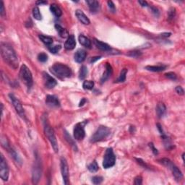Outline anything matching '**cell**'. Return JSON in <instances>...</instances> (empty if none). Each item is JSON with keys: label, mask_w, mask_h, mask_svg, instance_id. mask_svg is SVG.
Wrapping results in <instances>:
<instances>
[{"label": "cell", "mask_w": 185, "mask_h": 185, "mask_svg": "<svg viewBox=\"0 0 185 185\" xmlns=\"http://www.w3.org/2000/svg\"><path fill=\"white\" fill-rule=\"evenodd\" d=\"M1 55L3 60L13 69H17L18 67V57L16 52L10 45L6 43L1 44Z\"/></svg>", "instance_id": "cell-1"}, {"label": "cell", "mask_w": 185, "mask_h": 185, "mask_svg": "<svg viewBox=\"0 0 185 185\" xmlns=\"http://www.w3.org/2000/svg\"><path fill=\"white\" fill-rule=\"evenodd\" d=\"M50 71L53 75L62 79L68 78L72 74L70 67L62 63H55L50 67Z\"/></svg>", "instance_id": "cell-2"}, {"label": "cell", "mask_w": 185, "mask_h": 185, "mask_svg": "<svg viewBox=\"0 0 185 185\" xmlns=\"http://www.w3.org/2000/svg\"><path fill=\"white\" fill-rule=\"evenodd\" d=\"M44 132L46 134V137L48 138L50 143H51V146H52L53 150H54L55 153H57L59 151V146L57 140H56V136H55L54 132H53V129L51 128L50 124L48 122L47 119H44Z\"/></svg>", "instance_id": "cell-3"}, {"label": "cell", "mask_w": 185, "mask_h": 185, "mask_svg": "<svg viewBox=\"0 0 185 185\" xmlns=\"http://www.w3.org/2000/svg\"><path fill=\"white\" fill-rule=\"evenodd\" d=\"M110 134L111 130L109 128L106 127V126L101 125L98 128L97 130L91 136L90 140L93 143L103 141L106 140L110 135Z\"/></svg>", "instance_id": "cell-4"}, {"label": "cell", "mask_w": 185, "mask_h": 185, "mask_svg": "<svg viewBox=\"0 0 185 185\" xmlns=\"http://www.w3.org/2000/svg\"><path fill=\"white\" fill-rule=\"evenodd\" d=\"M20 78L24 84L27 86L28 90H30L32 88L33 84V75L31 73L30 69L27 67L25 65H22L20 70Z\"/></svg>", "instance_id": "cell-5"}, {"label": "cell", "mask_w": 185, "mask_h": 185, "mask_svg": "<svg viewBox=\"0 0 185 185\" xmlns=\"http://www.w3.org/2000/svg\"><path fill=\"white\" fill-rule=\"evenodd\" d=\"M160 163L163 164V166L169 168L172 171L173 176H174L175 179L177 181H181L183 179V174L179 169L174 164L170 159L169 158H162L158 160Z\"/></svg>", "instance_id": "cell-6"}, {"label": "cell", "mask_w": 185, "mask_h": 185, "mask_svg": "<svg viewBox=\"0 0 185 185\" xmlns=\"http://www.w3.org/2000/svg\"><path fill=\"white\" fill-rule=\"evenodd\" d=\"M116 163V156L111 148H107L103 160V166L104 169L113 167Z\"/></svg>", "instance_id": "cell-7"}, {"label": "cell", "mask_w": 185, "mask_h": 185, "mask_svg": "<svg viewBox=\"0 0 185 185\" xmlns=\"http://www.w3.org/2000/svg\"><path fill=\"white\" fill-rule=\"evenodd\" d=\"M9 97L10 98V101H11L12 103H13L14 108H15V109L16 110L17 113H18L19 116H20V117H22V119H25V111H24V108L23 107H22V105L21 102L20 101V100H19L17 97H15V96H14L13 94H12V93L9 94Z\"/></svg>", "instance_id": "cell-8"}, {"label": "cell", "mask_w": 185, "mask_h": 185, "mask_svg": "<svg viewBox=\"0 0 185 185\" xmlns=\"http://www.w3.org/2000/svg\"><path fill=\"white\" fill-rule=\"evenodd\" d=\"M32 174V180L33 184H37L39 182L41 176V160L39 157H36V159L34 163L33 168Z\"/></svg>", "instance_id": "cell-9"}, {"label": "cell", "mask_w": 185, "mask_h": 185, "mask_svg": "<svg viewBox=\"0 0 185 185\" xmlns=\"http://www.w3.org/2000/svg\"><path fill=\"white\" fill-rule=\"evenodd\" d=\"M60 168H61L62 176L63 178V181L65 184H70V176H69V167L67 160L62 157L60 160Z\"/></svg>", "instance_id": "cell-10"}, {"label": "cell", "mask_w": 185, "mask_h": 185, "mask_svg": "<svg viewBox=\"0 0 185 185\" xmlns=\"http://www.w3.org/2000/svg\"><path fill=\"white\" fill-rule=\"evenodd\" d=\"M85 122H79V123L76 124L74 127V137L77 140H82L85 136Z\"/></svg>", "instance_id": "cell-11"}, {"label": "cell", "mask_w": 185, "mask_h": 185, "mask_svg": "<svg viewBox=\"0 0 185 185\" xmlns=\"http://www.w3.org/2000/svg\"><path fill=\"white\" fill-rule=\"evenodd\" d=\"M9 167L4 155H1V162H0V176L3 181H7L9 178Z\"/></svg>", "instance_id": "cell-12"}, {"label": "cell", "mask_w": 185, "mask_h": 185, "mask_svg": "<svg viewBox=\"0 0 185 185\" xmlns=\"http://www.w3.org/2000/svg\"><path fill=\"white\" fill-rule=\"evenodd\" d=\"M43 79H44L45 87L48 89H52L57 85L56 79L45 72H43Z\"/></svg>", "instance_id": "cell-13"}, {"label": "cell", "mask_w": 185, "mask_h": 185, "mask_svg": "<svg viewBox=\"0 0 185 185\" xmlns=\"http://www.w3.org/2000/svg\"><path fill=\"white\" fill-rule=\"evenodd\" d=\"M46 103L50 107H59L60 102L58 98L53 95H47L46 97Z\"/></svg>", "instance_id": "cell-14"}, {"label": "cell", "mask_w": 185, "mask_h": 185, "mask_svg": "<svg viewBox=\"0 0 185 185\" xmlns=\"http://www.w3.org/2000/svg\"><path fill=\"white\" fill-rule=\"evenodd\" d=\"M86 3L88 4V7H89V10L91 13L96 14L100 10V4L98 1H96V0H87Z\"/></svg>", "instance_id": "cell-15"}, {"label": "cell", "mask_w": 185, "mask_h": 185, "mask_svg": "<svg viewBox=\"0 0 185 185\" xmlns=\"http://www.w3.org/2000/svg\"><path fill=\"white\" fill-rule=\"evenodd\" d=\"M75 15L77 17V18L78 19V20L81 23H82L83 25H89L91 23L89 18H88L85 15L83 12L80 10H77L75 12Z\"/></svg>", "instance_id": "cell-16"}, {"label": "cell", "mask_w": 185, "mask_h": 185, "mask_svg": "<svg viewBox=\"0 0 185 185\" xmlns=\"http://www.w3.org/2000/svg\"><path fill=\"white\" fill-rule=\"evenodd\" d=\"M86 56H87L86 51L84 49H79L75 52V55H74V59H75V61L77 63H82L85 59Z\"/></svg>", "instance_id": "cell-17"}, {"label": "cell", "mask_w": 185, "mask_h": 185, "mask_svg": "<svg viewBox=\"0 0 185 185\" xmlns=\"http://www.w3.org/2000/svg\"><path fill=\"white\" fill-rule=\"evenodd\" d=\"M76 46V41L75 38L73 35H70L68 36L67 41H65V48L68 51L74 49Z\"/></svg>", "instance_id": "cell-18"}, {"label": "cell", "mask_w": 185, "mask_h": 185, "mask_svg": "<svg viewBox=\"0 0 185 185\" xmlns=\"http://www.w3.org/2000/svg\"><path fill=\"white\" fill-rule=\"evenodd\" d=\"M93 43H94L95 46L98 48V49L101 50V51H109L111 49V46L108 44H107L106 43L103 42V41H99V40L94 39V41H93Z\"/></svg>", "instance_id": "cell-19"}, {"label": "cell", "mask_w": 185, "mask_h": 185, "mask_svg": "<svg viewBox=\"0 0 185 185\" xmlns=\"http://www.w3.org/2000/svg\"><path fill=\"white\" fill-rule=\"evenodd\" d=\"M166 107L165 104L162 103V102L158 103L156 106V114L158 118L163 117V116L166 114Z\"/></svg>", "instance_id": "cell-20"}, {"label": "cell", "mask_w": 185, "mask_h": 185, "mask_svg": "<svg viewBox=\"0 0 185 185\" xmlns=\"http://www.w3.org/2000/svg\"><path fill=\"white\" fill-rule=\"evenodd\" d=\"M111 74H112V67L111 66L110 64L106 63V70H105L104 73H103V76H102V77L101 78V81L102 83L104 82L105 81H106L107 79L109 78L110 76L111 75Z\"/></svg>", "instance_id": "cell-21"}, {"label": "cell", "mask_w": 185, "mask_h": 185, "mask_svg": "<svg viewBox=\"0 0 185 185\" xmlns=\"http://www.w3.org/2000/svg\"><path fill=\"white\" fill-rule=\"evenodd\" d=\"M79 44L88 49H91V41L88 38L83 35H79Z\"/></svg>", "instance_id": "cell-22"}, {"label": "cell", "mask_w": 185, "mask_h": 185, "mask_svg": "<svg viewBox=\"0 0 185 185\" xmlns=\"http://www.w3.org/2000/svg\"><path fill=\"white\" fill-rule=\"evenodd\" d=\"M50 10H51V13H53V15H54L55 17H56V18H59L60 16H62V11L57 4H51V6H50Z\"/></svg>", "instance_id": "cell-23"}, {"label": "cell", "mask_w": 185, "mask_h": 185, "mask_svg": "<svg viewBox=\"0 0 185 185\" xmlns=\"http://www.w3.org/2000/svg\"><path fill=\"white\" fill-rule=\"evenodd\" d=\"M55 28H56V31L58 32L59 35V36L61 38H63V39H65V38H67L69 36L68 31H67L65 28L62 27L60 25L56 24V25H55Z\"/></svg>", "instance_id": "cell-24"}, {"label": "cell", "mask_w": 185, "mask_h": 185, "mask_svg": "<svg viewBox=\"0 0 185 185\" xmlns=\"http://www.w3.org/2000/svg\"><path fill=\"white\" fill-rule=\"evenodd\" d=\"M39 39L41 41L47 46V47L52 46L53 44V39L50 36H46L44 35H39Z\"/></svg>", "instance_id": "cell-25"}, {"label": "cell", "mask_w": 185, "mask_h": 185, "mask_svg": "<svg viewBox=\"0 0 185 185\" xmlns=\"http://www.w3.org/2000/svg\"><path fill=\"white\" fill-rule=\"evenodd\" d=\"M166 65H158V66H147L146 69L148 71H151V72H161V71L165 70L166 69Z\"/></svg>", "instance_id": "cell-26"}, {"label": "cell", "mask_w": 185, "mask_h": 185, "mask_svg": "<svg viewBox=\"0 0 185 185\" xmlns=\"http://www.w3.org/2000/svg\"><path fill=\"white\" fill-rule=\"evenodd\" d=\"M128 70L127 69H123L121 72L120 75H119V77L117 79V82H124L126 80V77H127Z\"/></svg>", "instance_id": "cell-27"}, {"label": "cell", "mask_w": 185, "mask_h": 185, "mask_svg": "<svg viewBox=\"0 0 185 185\" xmlns=\"http://www.w3.org/2000/svg\"><path fill=\"white\" fill-rule=\"evenodd\" d=\"M98 169H99V167H98L97 162H96V160H93L92 163L88 166V169L90 171V172L92 173H95V172H98Z\"/></svg>", "instance_id": "cell-28"}, {"label": "cell", "mask_w": 185, "mask_h": 185, "mask_svg": "<svg viewBox=\"0 0 185 185\" xmlns=\"http://www.w3.org/2000/svg\"><path fill=\"white\" fill-rule=\"evenodd\" d=\"M87 75H88V68L85 66H82L79 72V79H84L85 78Z\"/></svg>", "instance_id": "cell-29"}, {"label": "cell", "mask_w": 185, "mask_h": 185, "mask_svg": "<svg viewBox=\"0 0 185 185\" xmlns=\"http://www.w3.org/2000/svg\"><path fill=\"white\" fill-rule=\"evenodd\" d=\"M33 18L37 20H41L42 19V15L40 13L39 8L38 7H35L33 9Z\"/></svg>", "instance_id": "cell-30"}, {"label": "cell", "mask_w": 185, "mask_h": 185, "mask_svg": "<svg viewBox=\"0 0 185 185\" xmlns=\"http://www.w3.org/2000/svg\"><path fill=\"white\" fill-rule=\"evenodd\" d=\"M82 87L85 90H92L94 87V82L92 80H85Z\"/></svg>", "instance_id": "cell-31"}, {"label": "cell", "mask_w": 185, "mask_h": 185, "mask_svg": "<svg viewBox=\"0 0 185 185\" xmlns=\"http://www.w3.org/2000/svg\"><path fill=\"white\" fill-rule=\"evenodd\" d=\"M65 139L67 140V142H68L69 144H70V146L74 148V149L77 150V146H76V144L75 143V142L72 140L71 136L66 132V131H65Z\"/></svg>", "instance_id": "cell-32"}, {"label": "cell", "mask_w": 185, "mask_h": 185, "mask_svg": "<svg viewBox=\"0 0 185 185\" xmlns=\"http://www.w3.org/2000/svg\"><path fill=\"white\" fill-rule=\"evenodd\" d=\"M62 46H60V45H56V46H49V47H48V49H49V51L51 53H58L59 51H60V49H61Z\"/></svg>", "instance_id": "cell-33"}, {"label": "cell", "mask_w": 185, "mask_h": 185, "mask_svg": "<svg viewBox=\"0 0 185 185\" xmlns=\"http://www.w3.org/2000/svg\"><path fill=\"white\" fill-rule=\"evenodd\" d=\"M38 60L40 62H42V63H44V62H47L48 60V56L46 53H40L39 55H38Z\"/></svg>", "instance_id": "cell-34"}, {"label": "cell", "mask_w": 185, "mask_h": 185, "mask_svg": "<svg viewBox=\"0 0 185 185\" xmlns=\"http://www.w3.org/2000/svg\"><path fill=\"white\" fill-rule=\"evenodd\" d=\"M176 15V10L175 8H170V10L168 12V19L169 20H172L175 18Z\"/></svg>", "instance_id": "cell-35"}, {"label": "cell", "mask_w": 185, "mask_h": 185, "mask_svg": "<svg viewBox=\"0 0 185 185\" xmlns=\"http://www.w3.org/2000/svg\"><path fill=\"white\" fill-rule=\"evenodd\" d=\"M103 178L102 176H93L92 178V182L94 184H100L103 181Z\"/></svg>", "instance_id": "cell-36"}, {"label": "cell", "mask_w": 185, "mask_h": 185, "mask_svg": "<svg viewBox=\"0 0 185 185\" xmlns=\"http://www.w3.org/2000/svg\"><path fill=\"white\" fill-rule=\"evenodd\" d=\"M165 76L167 77L168 79H170L172 80H176V78H177V76L174 72H167V73L165 74Z\"/></svg>", "instance_id": "cell-37"}, {"label": "cell", "mask_w": 185, "mask_h": 185, "mask_svg": "<svg viewBox=\"0 0 185 185\" xmlns=\"http://www.w3.org/2000/svg\"><path fill=\"white\" fill-rule=\"evenodd\" d=\"M0 15H1L2 18H5V16H6V12H5V9H4V2H3V1H1V2H0Z\"/></svg>", "instance_id": "cell-38"}, {"label": "cell", "mask_w": 185, "mask_h": 185, "mask_svg": "<svg viewBox=\"0 0 185 185\" xmlns=\"http://www.w3.org/2000/svg\"><path fill=\"white\" fill-rule=\"evenodd\" d=\"M128 55L130 56H132V57H139V56L141 55V53H140V51H131V52H129V53Z\"/></svg>", "instance_id": "cell-39"}, {"label": "cell", "mask_w": 185, "mask_h": 185, "mask_svg": "<svg viewBox=\"0 0 185 185\" xmlns=\"http://www.w3.org/2000/svg\"><path fill=\"white\" fill-rule=\"evenodd\" d=\"M135 160H137V163H139L140 165L141 166H143V168H144V169H148V166L147 165V164L145 163V162L143 161V160H142V159H140V158H135Z\"/></svg>", "instance_id": "cell-40"}, {"label": "cell", "mask_w": 185, "mask_h": 185, "mask_svg": "<svg viewBox=\"0 0 185 185\" xmlns=\"http://www.w3.org/2000/svg\"><path fill=\"white\" fill-rule=\"evenodd\" d=\"M142 182H143V178H142V176H138L135 177V179H134V184L136 185H140L142 184Z\"/></svg>", "instance_id": "cell-41"}, {"label": "cell", "mask_w": 185, "mask_h": 185, "mask_svg": "<svg viewBox=\"0 0 185 185\" xmlns=\"http://www.w3.org/2000/svg\"><path fill=\"white\" fill-rule=\"evenodd\" d=\"M149 147L150 148V149L152 150V151H153V153H154L155 155H157L158 153V150L156 149V148H155V146H154V145L153 144V143H149Z\"/></svg>", "instance_id": "cell-42"}, {"label": "cell", "mask_w": 185, "mask_h": 185, "mask_svg": "<svg viewBox=\"0 0 185 185\" xmlns=\"http://www.w3.org/2000/svg\"><path fill=\"white\" fill-rule=\"evenodd\" d=\"M175 90H176V93H177L178 94H179V95H184V89H183V88H181V86H177V87L176 88Z\"/></svg>", "instance_id": "cell-43"}, {"label": "cell", "mask_w": 185, "mask_h": 185, "mask_svg": "<svg viewBox=\"0 0 185 185\" xmlns=\"http://www.w3.org/2000/svg\"><path fill=\"white\" fill-rule=\"evenodd\" d=\"M108 7H109V9L111 10L112 12H115V5L113 3V1H108Z\"/></svg>", "instance_id": "cell-44"}, {"label": "cell", "mask_w": 185, "mask_h": 185, "mask_svg": "<svg viewBox=\"0 0 185 185\" xmlns=\"http://www.w3.org/2000/svg\"><path fill=\"white\" fill-rule=\"evenodd\" d=\"M138 3H139L143 7H148V4L146 1H138Z\"/></svg>", "instance_id": "cell-45"}, {"label": "cell", "mask_w": 185, "mask_h": 185, "mask_svg": "<svg viewBox=\"0 0 185 185\" xmlns=\"http://www.w3.org/2000/svg\"><path fill=\"white\" fill-rule=\"evenodd\" d=\"M150 8H151L152 12H153V13H154V15H155V16L158 17V15H159V12H158V9H157V8L154 7H150Z\"/></svg>", "instance_id": "cell-46"}, {"label": "cell", "mask_w": 185, "mask_h": 185, "mask_svg": "<svg viewBox=\"0 0 185 185\" xmlns=\"http://www.w3.org/2000/svg\"><path fill=\"white\" fill-rule=\"evenodd\" d=\"M101 58V56H95V57H92L91 59V61H90V62H91V63H94L95 62H96L97 60L100 59Z\"/></svg>", "instance_id": "cell-47"}, {"label": "cell", "mask_w": 185, "mask_h": 185, "mask_svg": "<svg viewBox=\"0 0 185 185\" xmlns=\"http://www.w3.org/2000/svg\"><path fill=\"white\" fill-rule=\"evenodd\" d=\"M36 4H37V5L47 4V1H36Z\"/></svg>", "instance_id": "cell-48"}, {"label": "cell", "mask_w": 185, "mask_h": 185, "mask_svg": "<svg viewBox=\"0 0 185 185\" xmlns=\"http://www.w3.org/2000/svg\"><path fill=\"white\" fill-rule=\"evenodd\" d=\"M171 36V33H163L160 34V36L163 38H167V37H169V36Z\"/></svg>", "instance_id": "cell-49"}, {"label": "cell", "mask_w": 185, "mask_h": 185, "mask_svg": "<svg viewBox=\"0 0 185 185\" xmlns=\"http://www.w3.org/2000/svg\"><path fill=\"white\" fill-rule=\"evenodd\" d=\"M85 102H86L85 98H82V101H80V103H79V106H83V105H84V103H85Z\"/></svg>", "instance_id": "cell-50"}]
</instances>
